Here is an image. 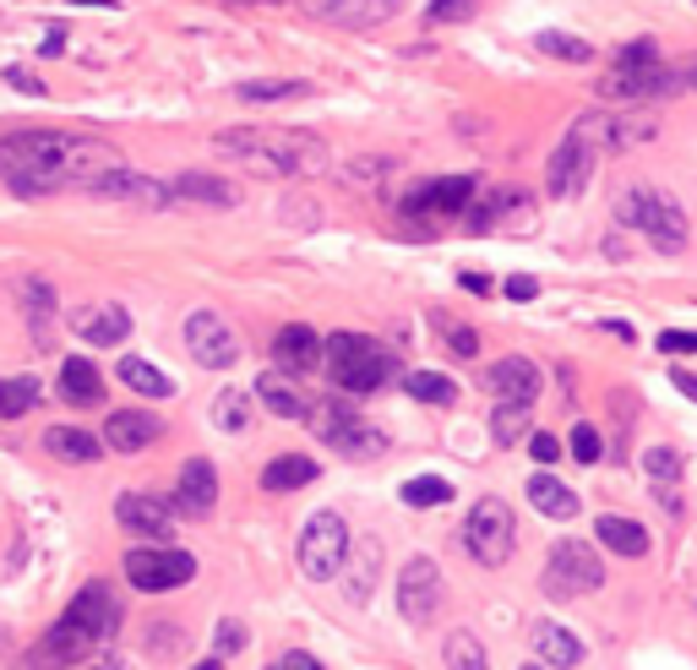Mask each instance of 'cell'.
<instances>
[{
    "instance_id": "27",
    "label": "cell",
    "mask_w": 697,
    "mask_h": 670,
    "mask_svg": "<svg viewBox=\"0 0 697 670\" xmlns=\"http://www.w3.org/2000/svg\"><path fill=\"white\" fill-rule=\"evenodd\" d=\"M327 447H338L343 458H382V453H388V437H382L377 426H366V420L355 415L348 426H338V431L327 437Z\"/></svg>"
},
{
    "instance_id": "45",
    "label": "cell",
    "mask_w": 697,
    "mask_h": 670,
    "mask_svg": "<svg viewBox=\"0 0 697 670\" xmlns=\"http://www.w3.org/2000/svg\"><path fill=\"white\" fill-rule=\"evenodd\" d=\"M213 420H218L224 431H245V420H251V399H245V393H218Z\"/></svg>"
},
{
    "instance_id": "25",
    "label": "cell",
    "mask_w": 697,
    "mask_h": 670,
    "mask_svg": "<svg viewBox=\"0 0 697 670\" xmlns=\"http://www.w3.org/2000/svg\"><path fill=\"white\" fill-rule=\"evenodd\" d=\"M594 534L616 551V556H626V561H637V556H648V529L643 523H632V518H616V513H599V523H594Z\"/></svg>"
},
{
    "instance_id": "34",
    "label": "cell",
    "mask_w": 697,
    "mask_h": 670,
    "mask_svg": "<svg viewBox=\"0 0 697 670\" xmlns=\"http://www.w3.org/2000/svg\"><path fill=\"white\" fill-rule=\"evenodd\" d=\"M256 399H262V404H267L278 420H300V415H305V399H300V393L283 382V371H267V377L256 382Z\"/></svg>"
},
{
    "instance_id": "38",
    "label": "cell",
    "mask_w": 697,
    "mask_h": 670,
    "mask_svg": "<svg viewBox=\"0 0 697 670\" xmlns=\"http://www.w3.org/2000/svg\"><path fill=\"white\" fill-rule=\"evenodd\" d=\"M529 420H534V404H502V409L491 415V437H496L502 447H518V442L529 437Z\"/></svg>"
},
{
    "instance_id": "61",
    "label": "cell",
    "mask_w": 697,
    "mask_h": 670,
    "mask_svg": "<svg viewBox=\"0 0 697 670\" xmlns=\"http://www.w3.org/2000/svg\"><path fill=\"white\" fill-rule=\"evenodd\" d=\"M267 670H289V665H283V659H278V665H267Z\"/></svg>"
},
{
    "instance_id": "16",
    "label": "cell",
    "mask_w": 697,
    "mask_h": 670,
    "mask_svg": "<svg viewBox=\"0 0 697 670\" xmlns=\"http://www.w3.org/2000/svg\"><path fill=\"white\" fill-rule=\"evenodd\" d=\"M485 388H491L502 404H534L540 388H545V377H540V366H534L529 355H507V361H496V366L485 371Z\"/></svg>"
},
{
    "instance_id": "18",
    "label": "cell",
    "mask_w": 697,
    "mask_h": 670,
    "mask_svg": "<svg viewBox=\"0 0 697 670\" xmlns=\"http://www.w3.org/2000/svg\"><path fill=\"white\" fill-rule=\"evenodd\" d=\"M273 366L283 371V377H305V371H316L321 366V339L305 327V321H289V327H278V339H273Z\"/></svg>"
},
{
    "instance_id": "31",
    "label": "cell",
    "mask_w": 697,
    "mask_h": 670,
    "mask_svg": "<svg viewBox=\"0 0 697 670\" xmlns=\"http://www.w3.org/2000/svg\"><path fill=\"white\" fill-rule=\"evenodd\" d=\"M311 480H316V458H305V453H283L262 469V491H300Z\"/></svg>"
},
{
    "instance_id": "29",
    "label": "cell",
    "mask_w": 697,
    "mask_h": 670,
    "mask_svg": "<svg viewBox=\"0 0 697 670\" xmlns=\"http://www.w3.org/2000/svg\"><path fill=\"white\" fill-rule=\"evenodd\" d=\"M99 437H88L83 426H50L45 431V453H55L61 464H93L99 458Z\"/></svg>"
},
{
    "instance_id": "13",
    "label": "cell",
    "mask_w": 697,
    "mask_h": 670,
    "mask_svg": "<svg viewBox=\"0 0 697 670\" xmlns=\"http://www.w3.org/2000/svg\"><path fill=\"white\" fill-rule=\"evenodd\" d=\"M93 632H83L72 616H61L28 654H23V670H66V665H77V659H88L93 654Z\"/></svg>"
},
{
    "instance_id": "47",
    "label": "cell",
    "mask_w": 697,
    "mask_h": 670,
    "mask_svg": "<svg viewBox=\"0 0 697 670\" xmlns=\"http://www.w3.org/2000/svg\"><path fill=\"white\" fill-rule=\"evenodd\" d=\"M404 12V0H360L355 17H348V28H377L382 17H398Z\"/></svg>"
},
{
    "instance_id": "12",
    "label": "cell",
    "mask_w": 697,
    "mask_h": 670,
    "mask_svg": "<svg viewBox=\"0 0 697 670\" xmlns=\"http://www.w3.org/2000/svg\"><path fill=\"white\" fill-rule=\"evenodd\" d=\"M469 197H474V180H469V175L426 180V186H415V191L398 202V218H409V224L420 229V218H453V213H464Z\"/></svg>"
},
{
    "instance_id": "30",
    "label": "cell",
    "mask_w": 697,
    "mask_h": 670,
    "mask_svg": "<svg viewBox=\"0 0 697 670\" xmlns=\"http://www.w3.org/2000/svg\"><path fill=\"white\" fill-rule=\"evenodd\" d=\"M523 496H529V502H534V513H545V518H578V491H572V485H561L556 475H534Z\"/></svg>"
},
{
    "instance_id": "3",
    "label": "cell",
    "mask_w": 697,
    "mask_h": 670,
    "mask_svg": "<svg viewBox=\"0 0 697 670\" xmlns=\"http://www.w3.org/2000/svg\"><path fill=\"white\" fill-rule=\"evenodd\" d=\"M321 366H327L332 388L348 399H366L393 382V355L377 339H366V332H332V339H321Z\"/></svg>"
},
{
    "instance_id": "1",
    "label": "cell",
    "mask_w": 697,
    "mask_h": 670,
    "mask_svg": "<svg viewBox=\"0 0 697 670\" xmlns=\"http://www.w3.org/2000/svg\"><path fill=\"white\" fill-rule=\"evenodd\" d=\"M110 169H121V153L99 137H72V131H12V137H0V186L17 191V197L88 191Z\"/></svg>"
},
{
    "instance_id": "50",
    "label": "cell",
    "mask_w": 697,
    "mask_h": 670,
    "mask_svg": "<svg viewBox=\"0 0 697 670\" xmlns=\"http://www.w3.org/2000/svg\"><path fill=\"white\" fill-rule=\"evenodd\" d=\"M659 61V45L654 39H632L621 55H616V66H654Z\"/></svg>"
},
{
    "instance_id": "32",
    "label": "cell",
    "mask_w": 697,
    "mask_h": 670,
    "mask_svg": "<svg viewBox=\"0 0 697 670\" xmlns=\"http://www.w3.org/2000/svg\"><path fill=\"white\" fill-rule=\"evenodd\" d=\"M121 382H126L131 393H142V399H169V393H175V382H169L153 361H142V355H126V361H121Z\"/></svg>"
},
{
    "instance_id": "20",
    "label": "cell",
    "mask_w": 697,
    "mask_h": 670,
    "mask_svg": "<svg viewBox=\"0 0 697 670\" xmlns=\"http://www.w3.org/2000/svg\"><path fill=\"white\" fill-rule=\"evenodd\" d=\"M213 507H218V475H213L207 458H191V464L180 469V485H175V513L207 518Z\"/></svg>"
},
{
    "instance_id": "14",
    "label": "cell",
    "mask_w": 697,
    "mask_h": 670,
    "mask_svg": "<svg viewBox=\"0 0 697 670\" xmlns=\"http://www.w3.org/2000/svg\"><path fill=\"white\" fill-rule=\"evenodd\" d=\"M588 169H594V148L567 131V137L556 142L550 164H545V191H550V197H578V191L588 186Z\"/></svg>"
},
{
    "instance_id": "54",
    "label": "cell",
    "mask_w": 697,
    "mask_h": 670,
    "mask_svg": "<svg viewBox=\"0 0 697 670\" xmlns=\"http://www.w3.org/2000/svg\"><path fill=\"white\" fill-rule=\"evenodd\" d=\"M7 83H12V88H23V93H34V99H45V83H39L34 72H23V66H12V72H7Z\"/></svg>"
},
{
    "instance_id": "19",
    "label": "cell",
    "mask_w": 697,
    "mask_h": 670,
    "mask_svg": "<svg viewBox=\"0 0 697 670\" xmlns=\"http://www.w3.org/2000/svg\"><path fill=\"white\" fill-rule=\"evenodd\" d=\"M88 197L142 202V207H169V202H175V197H169V186H159V180H148V175H131L126 164H121V169H110V175H99V180L88 186Z\"/></svg>"
},
{
    "instance_id": "4",
    "label": "cell",
    "mask_w": 697,
    "mask_h": 670,
    "mask_svg": "<svg viewBox=\"0 0 697 670\" xmlns=\"http://www.w3.org/2000/svg\"><path fill=\"white\" fill-rule=\"evenodd\" d=\"M616 218L632 224L637 235H648L664 256H681V251H686V213H681V202H675L670 191H659V186H626L621 202H616Z\"/></svg>"
},
{
    "instance_id": "53",
    "label": "cell",
    "mask_w": 697,
    "mask_h": 670,
    "mask_svg": "<svg viewBox=\"0 0 697 670\" xmlns=\"http://www.w3.org/2000/svg\"><path fill=\"white\" fill-rule=\"evenodd\" d=\"M529 458L556 464V458H561V442H556V437H545V431H534V437H529Z\"/></svg>"
},
{
    "instance_id": "22",
    "label": "cell",
    "mask_w": 697,
    "mask_h": 670,
    "mask_svg": "<svg viewBox=\"0 0 697 670\" xmlns=\"http://www.w3.org/2000/svg\"><path fill=\"white\" fill-rule=\"evenodd\" d=\"M17 300H23V316H28V327H34V344L39 350H50L55 344V283L50 278H23L17 283Z\"/></svg>"
},
{
    "instance_id": "62",
    "label": "cell",
    "mask_w": 697,
    "mask_h": 670,
    "mask_svg": "<svg viewBox=\"0 0 697 670\" xmlns=\"http://www.w3.org/2000/svg\"><path fill=\"white\" fill-rule=\"evenodd\" d=\"M523 670H540V665H523Z\"/></svg>"
},
{
    "instance_id": "28",
    "label": "cell",
    "mask_w": 697,
    "mask_h": 670,
    "mask_svg": "<svg viewBox=\"0 0 697 670\" xmlns=\"http://www.w3.org/2000/svg\"><path fill=\"white\" fill-rule=\"evenodd\" d=\"M61 399H72V404H99V399H104L99 366L83 361V355H66V366H61Z\"/></svg>"
},
{
    "instance_id": "40",
    "label": "cell",
    "mask_w": 697,
    "mask_h": 670,
    "mask_svg": "<svg viewBox=\"0 0 697 670\" xmlns=\"http://www.w3.org/2000/svg\"><path fill=\"white\" fill-rule=\"evenodd\" d=\"M534 50H540V55H556V61H572V66H578V61H594V45H588V39L556 34V28H545V34L534 39Z\"/></svg>"
},
{
    "instance_id": "46",
    "label": "cell",
    "mask_w": 697,
    "mask_h": 670,
    "mask_svg": "<svg viewBox=\"0 0 697 670\" xmlns=\"http://www.w3.org/2000/svg\"><path fill=\"white\" fill-rule=\"evenodd\" d=\"M474 7H480V0H431V7H426V23H431V28H453V23H469Z\"/></svg>"
},
{
    "instance_id": "23",
    "label": "cell",
    "mask_w": 697,
    "mask_h": 670,
    "mask_svg": "<svg viewBox=\"0 0 697 670\" xmlns=\"http://www.w3.org/2000/svg\"><path fill=\"white\" fill-rule=\"evenodd\" d=\"M72 332H77V339H88V344H99V350H110V344H126L131 316L121 305H83L77 321H72Z\"/></svg>"
},
{
    "instance_id": "60",
    "label": "cell",
    "mask_w": 697,
    "mask_h": 670,
    "mask_svg": "<svg viewBox=\"0 0 697 670\" xmlns=\"http://www.w3.org/2000/svg\"><path fill=\"white\" fill-rule=\"evenodd\" d=\"M72 7H115V0H72Z\"/></svg>"
},
{
    "instance_id": "9",
    "label": "cell",
    "mask_w": 697,
    "mask_h": 670,
    "mask_svg": "<svg viewBox=\"0 0 697 670\" xmlns=\"http://www.w3.org/2000/svg\"><path fill=\"white\" fill-rule=\"evenodd\" d=\"M126 578L142 594H169V589H186L197 578V556H186L175 545H142L126 556Z\"/></svg>"
},
{
    "instance_id": "44",
    "label": "cell",
    "mask_w": 697,
    "mask_h": 670,
    "mask_svg": "<svg viewBox=\"0 0 697 670\" xmlns=\"http://www.w3.org/2000/svg\"><path fill=\"white\" fill-rule=\"evenodd\" d=\"M643 475H648L654 485H675L681 453H675V447H648V453H643Z\"/></svg>"
},
{
    "instance_id": "52",
    "label": "cell",
    "mask_w": 697,
    "mask_h": 670,
    "mask_svg": "<svg viewBox=\"0 0 697 670\" xmlns=\"http://www.w3.org/2000/svg\"><path fill=\"white\" fill-rule=\"evenodd\" d=\"M664 355H697V332H659Z\"/></svg>"
},
{
    "instance_id": "55",
    "label": "cell",
    "mask_w": 697,
    "mask_h": 670,
    "mask_svg": "<svg viewBox=\"0 0 697 670\" xmlns=\"http://www.w3.org/2000/svg\"><path fill=\"white\" fill-rule=\"evenodd\" d=\"M534 294H540V278H529V273L507 278V300H534Z\"/></svg>"
},
{
    "instance_id": "26",
    "label": "cell",
    "mask_w": 697,
    "mask_h": 670,
    "mask_svg": "<svg viewBox=\"0 0 697 670\" xmlns=\"http://www.w3.org/2000/svg\"><path fill=\"white\" fill-rule=\"evenodd\" d=\"M534 648H540V659L556 665V670L583 665V643H578L567 627H556V621H534Z\"/></svg>"
},
{
    "instance_id": "48",
    "label": "cell",
    "mask_w": 697,
    "mask_h": 670,
    "mask_svg": "<svg viewBox=\"0 0 697 670\" xmlns=\"http://www.w3.org/2000/svg\"><path fill=\"white\" fill-rule=\"evenodd\" d=\"M599 453H605L599 431H594V426H578V431H572V458H578V464H599Z\"/></svg>"
},
{
    "instance_id": "33",
    "label": "cell",
    "mask_w": 697,
    "mask_h": 670,
    "mask_svg": "<svg viewBox=\"0 0 697 670\" xmlns=\"http://www.w3.org/2000/svg\"><path fill=\"white\" fill-rule=\"evenodd\" d=\"M442 659H447V670H491V659H485V648L469 627H453L442 637Z\"/></svg>"
},
{
    "instance_id": "36",
    "label": "cell",
    "mask_w": 697,
    "mask_h": 670,
    "mask_svg": "<svg viewBox=\"0 0 697 670\" xmlns=\"http://www.w3.org/2000/svg\"><path fill=\"white\" fill-rule=\"evenodd\" d=\"M404 393L420 399V404H458V382L442 377V371H409L404 377Z\"/></svg>"
},
{
    "instance_id": "10",
    "label": "cell",
    "mask_w": 697,
    "mask_h": 670,
    "mask_svg": "<svg viewBox=\"0 0 697 670\" xmlns=\"http://www.w3.org/2000/svg\"><path fill=\"white\" fill-rule=\"evenodd\" d=\"M398 610H404L409 627H431L436 621V610H442V567L431 556L404 561V572H398Z\"/></svg>"
},
{
    "instance_id": "35",
    "label": "cell",
    "mask_w": 697,
    "mask_h": 670,
    "mask_svg": "<svg viewBox=\"0 0 697 670\" xmlns=\"http://www.w3.org/2000/svg\"><path fill=\"white\" fill-rule=\"evenodd\" d=\"M393 169H398V159H393V153H360V159H348V164H343V180L371 191V186L393 180Z\"/></svg>"
},
{
    "instance_id": "57",
    "label": "cell",
    "mask_w": 697,
    "mask_h": 670,
    "mask_svg": "<svg viewBox=\"0 0 697 670\" xmlns=\"http://www.w3.org/2000/svg\"><path fill=\"white\" fill-rule=\"evenodd\" d=\"M670 382H675L686 399H697V377H692V371H670Z\"/></svg>"
},
{
    "instance_id": "43",
    "label": "cell",
    "mask_w": 697,
    "mask_h": 670,
    "mask_svg": "<svg viewBox=\"0 0 697 670\" xmlns=\"http://www.w3.org/2000/svg\"><path fill=\"white\" fill-rule=\"evenodd\" d=\"M360 551H366V561H360L355 572H348V583H343V594H348V599H355V605H366V599H371V583H377V561H382V551H377V540H366Z\"/></svg>"
},
{
    "instance_id": "24",
    "label": "cell",
    "mask_w": 697,
    "mask_h": 670,
    "mask_svg": "<svg viewBox=\"0 0 697 670\" xmlns=\"http://www.w3.org/2000/svg\"><path fill=\"white\" fill-rule=\"evenodd\" d=\"M169 197H175V202H202V207H235V202H240V191H235L229 180L202 175V169L175 175V180H169Z\"/></svg>"
},
{
    "instance_id": "59",
    "label": "cell",
    "mask_w": 697,
    "mask_h": 670,
    "mask_svg": "<svg viewBox=\"0 0 697 670\" xmlns=\"http://www.w3.org/2000/svg\"><path fill=\"white\" fill-rule=\"evenodd\" d=\"M191 670H224V659L213 654V659H202V665H191Z\"/></svg>"
},
{
    "instance_id": "39",
    "label": "cell",
    "mask_w": 697,
    "mask_h": 670,
    "mask_svg": "<svg viewBox=\"0 0 697 670\" xmlns=\"http://www.w3.org/2000/svg\"><path fill=\"white\" fill-rule=\"evenodd\" d=\"M311 88L305 83H278V77H262V83H240L235 99L240 104H278V99H305Z\"/></svg>"
},
{
    "instance_id": "17",
    "label": "cell",
    "mask_w": 697,
    "mask_h": 670,
    "mask_svg": "<svg viewBox=\"0 0 697 670\" xmlns=\"http://www.w3.org/2000/svg\"><path fill=\"white\" fill-rule=\"evenodd\" d=\"M164 437V420L153 415V409H115L110 420H104V447L110 453H142V447H153Z\"/></svg>"
},
{
    "instance_id": "37",
    "label": "cell",
    "mask_w": 697,
    "mask_h": 670,
    "mask_svg": "<svg viewBox=\"0 0 697 670\" xmlns=\"http://www.w3.org/2000/svg\"><path fill=\"white\" fill-rule=\"evenodd\" d=\"M39 404V382L34 377H0V420H23Z\"/></svg>"
},
{
    "instance_id": "7",
    "label": "cell",
    "mask_w": 697,
    "mask_h": 670,
    "mask_svg": "<svg viewBox=\"0 0 697 670\" xmlns=\"http://www.w3.org/2000/svg\"><path fill=\"white\" fill-rule=\"evenodd\" d=\"M343 561H348V523L338 513H316L300 529V572L311 583H327L343 572Z\"/></svg>"
},
{
    "instance_id": "41",
    "label": "cell",
    "mask_w": 697,
    "mask_h": 670,
    "mask_svg": "<svg viewBox=\"0 0 697 670\" xmlns=\"http://www.w3.org/2000/svg\"><path fill=\"white\" fill-rule=\"evenodd\" d=\"M431 321H436V332L447 339V350H453V355H464V361H469V355H480V332H474L469 321H458V316H447V311H436Z\"/></svg>"
},
{
    "instance_id": "58",
    "label": "cell",
    "mask_w": 697,
    "mask_h": 670,
    "mask_svg": "<svg viewBox=\"0 0 697 670\" xmlns=\"http://www.w3.org/2000/svg\"><path fill=\"white\" fill-rule=\"evenodd\" d=\"M283 665H289V670H321V665H316V659H311V654H289V659H283Z\"/></svg>"
},
{
    "instance_id": "56",
    "label": "cell",
    "mask_w": 697,
    "mask_h": 670,
    "mask_svg": "<svg viewBox=\"0 0 697 670\" xmlns=\"http://www.w3.org/2000/svg\"><path fill=\"white\" fill-rule=\"evenodd\" d=\"M458 283H464L469 294H491V278H485V273H474V267H469V273H458Z\"/></svg>"
},
{
    "instance_id": "21",
    "label": "cell",
    "mask_w": 697,
    "mask_h": 670,
    "mask_svg": "<svg viewBox=\"0 0 697 670\" xmlns=\"http://www.w3.org/2000/svg\"><path fill=\"white\" fill-rule=\"evenodd\" d=\"M66 616L83 627V632H93L99 643L115 632V621H121V605H115V594H110V583H88L72 605H66Z\"/></svg>"
},
{
    "instance_id": "42",
    "label": "cell",
    "mask_w": 697,
    "mask_h": 670,
    "mask_svg": "<svg viewBox=\"0 0 697 670\" xmlns=\"http://www.w3.org/2000/svg\"><path fill=\"white\" fill-rule=\"evenodd\" d=\"M404 502L409 507H447L453 502V485L436 480V475H415V480H404Z\"/></svg>"
},
{
    "instance_id": "2",
    "label": "cell",
    "mask_w": 697,
    "mask_h": 670,
    "mask_svg": "<svg viewBox=\"0 0 697 670\" xmlns=\"http://www.w3.org/2000/svg\"><path fill=\"white\" fill-rule=\"evenodd\" d=\"M213 148L235 164H245L251 175H273V180H300V175H321L327 169V142L305 137V131H262V126H229L213 137Z\"/></svg>"
},
{
    "instance_id": "51",
    "label": "cell",
    "mask_w": 697,
    "mask_h": 670,
    "mask_svg": "<svg viewBox=\"0 0 697 670\" xmlns=\"http://www.w3.org/2000/svg\"><path fill=\"white\" fill-rule=\"evenodd\" d=\"M311 7H316V17H327V23H348L360 0H311Z\"/></svg>"
},
{
    "instance_id": "11",
    "label": "cell",
    "mask_w": 697,
    "mask_h": 670,
    "mask_svg": "<svg viewBox=\"0 0 697 670\" xmlns=\"http://www.w3.org/2000/svg\"><path fill=\"white\" fill-rule=\"evenodd\" d=\"M186 350L197 355V366L207 371H224L240 361V339H235V327L218 316V311H191L186 316Z\"/></svg>"
},
{
    "instance_id": "15",
    "label": "cell",
    "mask_w": 697,
    "mask_h": 670,
    "mask_svg": "<svg viewBox=\"0 0 697 670\" xmlns=\"http://www.w3.org/2000/svg\"><path fill=\"white\" fill-rule=\"evenodd\" d=\"M115 518L131 534H142V540H169L175 534V502L169 496H153V491H126L115 502Z\"/></svg>"
},
{
    "instance_id": "5",
    "label": "cell",
    "mask_w": 697,
    "mask_h": 670,
    "mask_svg": "<svg viewBox=\"0 0 697 670\" xmlns=\"http://www.w3.org/2000/svg\"><path fill=\"white\" fill-rule=\"evenodd\" d=\"M572 137H583L588 148H610V153H626V148H643L659 137V110H643V104H605V110H588L572 121Z\"/></svg>"
},
{
    "instance_id": "8",
    "label": "cell",
    "mask_w": 697,
    "mask_h": 670,
    "mask_svg": "<svg viewBox=\"0 0 697 670\" xmlns=\"http://www.w3.org/2000/svg\"><path fill=\"white\" fill-rule=\"evenodd\" d=\"M540 583H545L550 599H572V594H594V589L605 583V567H599V556H594L583 540H556V545H550V561H545V572H540Z\"/></svg>"
},
{
    "instance_id": "6",
    "label": "cell",
    "mask_w": 697,
    "mask_h": 670,
    "mask_svg": "<svg viewBox=\"0 0 697 670\" xmlns=\"http://www.w3.org/2000/svg\"><path fill=\"white\" fill-rule=\"evenodd\" d=\"M512 540H518V523H512V507L496 502V496H480L464 518V551L480 561V567H502L512 556Z\"/></svg>"
},
{
    "instance_id": "49",
    "label": "cell",
    "mask_w": 697,
    "mask_h": 670,
    "mask_svg": "<svg viewBox=\"0 0 697 670\" xmlns=\"http://www.w3.org/2000/svg\"><path fill=\"white\" fill-rule=\"evenodd\" d=\"M245 648V627L240 621H218V632H213V654L218 659H229V654H240Z\"/></svg>"
}]
</instances>
